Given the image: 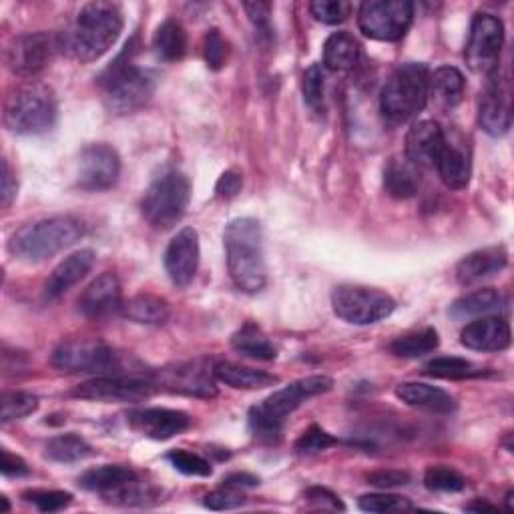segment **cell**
<instances>
[{
  "mask_svg": "<svg viewBox=\"0 0 514 514\" xmlns=\"http://www.w3.org/2000/svg\"><path fill=\"white\" fill-rule=\"evenodd\" d=\"M227 270L237 290L260 294L268 284L264 229L253 217L233 219L223 233Z\"/></svg>",
  "mask_w": 514,
  "mask_h": 514,
  "instance_id": "7a4b0ae2",
  "label": "cell"
},
{
  "mask_svg": "<svg viewBox=\"0 0 514 514\" xmlns=\"http://www.w3.org/2000/svg\"><path fill=\"white\" fill-rule=\"evenodd\" d=\"M360 61V45L350 33H334L324 45V65L330 71H352Z\"/></svg>",
  "mask_w": 514,
  "mask_h": 514,
  "instance_id": "836d02e7",
  "label": "cell"
},
{
  "mask_svg": "<svg viewBox=\"0 0 514 514\" xmlns=\"http://www.w3.org/2000/svg\"><path fill=\"white\" fill-rule=\"evenodd\" d=\"M504 45V25L498 17L478 13L470 25V37L464 49V61L470 71L478 75H492L498 71L500 51Z\"/></svg>",
  "mask_w": 514,
  "mask_h": 514,
  "instance_id": "4fadbf2b",
  "label": "cell"
},
{
  "mask_svg": "<svg viewBox=\"0 0 514 514\" xmlns=\"http://www.w3.org/2000/svg\"><path fill=\"white\" fill-rule=\"evenodd\" d=\"M223 484H229V486H237V488H245V486H255V484H260V480H257L255 476H251V474H231V476H227L225 480H223Z\"/></svg>",
  "mask_w": 514,
  "mask_h": 514,
  "instance_id": "9f6ffc18",
  "label": "cell"
},
{
  "mask_svg": "<svg viewBox=\"0 0 514 514\" xmlns=\"http://www.w3.org/2000/svg\"><path fill=\"white\" fill-rule=\"evenodd\" d=\"M3 458H0V470H3L5 476H11V478H21V476H27L31 472L29 464L17 456V454H11L9 450H3V454H0Z\"/></svg>",
  "mask_w": 514,
  "mask_h": 514,
  "instance_id": "f5cc1de1",
  "label": "cell"
},
{
  "mask_svg": "<svg viewBox=\"0 0 514 514\" xmlns=\"http://www.w3.org/2000/svg\"><path fill=\"white\" fill-rule=\"evenodd\" d=\"M510 326L500 316H482L464 326L460 344L474 352H504L510 348Z\"/></svg>",
  "mask_w": 514,
  "mask_h": 514,
  "instance_id": "ffe728a7",
  "label": "cell"
},
{
  "mask_svg": "<svg viewBox=\"0 0 514 514\" xmlns=\"http://www.w3.org/2000/svg\"><path fill=\"white\" fill-rule=\"evenodd\" d=\"M446 145V135L442 127L434 121L414 123L406 135V159L420 167H434L440 151Z\"/></svg>",
  "mask_w": 514,
  "mask_h": 514,
  "instance_id": "cb8c5ba5",
  "label": "cell"
},
{
  "mask_svg": "<svg viewBox=\"0 0 514 514\" xmlns=\"http://www.w3.org/2000/svg\"><path fill=\"white\" fill-rule=\"evenodd\" d=\"M241 185H243L241 173L231 169V171H225V173L219 177V181H217V185H215V193H217L219 197H223V199H231V197H235V195L241 191Z\"/></svg>",
  "mask_w": 514,
  "mask_h": 514,
  "instance_id": "db71d44e",
  "label": "cell"
},
{
  "mask_svg": "<svg viewBox=\"0 0 514 514\" xmlns=\"http://www.w3.org/2000/svg\"><path fill=\"white\" fill-rule=\"evenodd\" d=\"M414 21L410 0H370L358 11L360 31L374 41L396 43L406 37Z\"/></svg>",
  "mask_w": 514,
  "mask_h": 514,
  "instance_id": "30bf717a",
  "label": "cell"
},
{
  "mask_svg": "<svg viewBox=\"0 0 514 514\" xmlns=\"http://www.w3.org/2000/svg\"><path fill=\"white\" fill-rule=\"evenodd\" d=\"M231 348L251 360L260 362H272L278 356L276 346L270 342V338L262 332L260 326L247 322L231 336Z\"/></svg>",
  "mask_w": 514,
  "mask_h": 514,
  "instance_id": "4dcf8cb0",
  "label": "cell"
},
{
  "mask_svg": "<svg viewBox=\"0 0 514 514\" xmlns=\"http://www.w3.org/2000/svg\"><path fill=\"white\" fill-rule=\"evenodd\" d=\"M512 496H514V492L510 490L508 494H506V512H512L514 508H512Z\"/></svg>",
  "mask_w": 514,
  "mask_h": 514,
  "instance_id": "680465c9",
  "label": "cell"
},
{
  "mask_svg": "<svg viewBox=\"0 0 514 514\" xmlns=\"http://www.w3.org/2000/svg\"><path fill=\"white\" fill-rule=\"evenodd\" d=\"M245 502V494L237 486L223 484L219 490H213L205 496L203 504L211 510H233Z\"/></svg>",
  "mask_w": 514,
  "mask_h": 514,
  "instance_id": "c3c4849f",
  "label": "cell"
},
{
  "mask_svg": "<svg viewBox=\"0 0 514 514\" xmlns=\"http://www.w3.org/2000/svg\"><path fill=\"white\" fill-rule=\"evenodd\" d=\"M61 51L59 35L27 33L15 37L5 49V65L19 77H35L49 67L55 53Z\"/></svg>",
  "mask_w": 514,
  "mask_h": 514,
  "instance_id": "9a60e30c",
  "label": "cell"
},
{
  "mask_svg": "<svg viewBox=\"0 0 514 514\" xmlns=\"http://www.w3.org/2000/svg\"><path fill=\"white\" fill-rule=\"evenodd\" d=\"M167 460L173 464L175 470H179L187 476H211V472H213L209 460H205L199 454L187 452V450H173L167 454Z\"/></svg>",
  "mask_w": 514,
  "mask_h": 514,
  "instance_id": "ee69618b",
  "label": "cell"
},
{
  "mask_svg": "<svg viewBox=\"0 0 514 514\" xmlns=\"http://www.w3.org/2000/svg\"><path fill=\"white\" fill-rule=\"evenodd\" d=\"M123 33V13L115 3L95 0L85 5L73 25L59 33L61 51L81 63L101 59Z\"/></svg>",
  "mask_w": 514,
  "mask_h": 514,
  "instance_id": "6da1fadb",
  "label": "cell"
},
{
  "mask_svg": "<svg viewBox=\"0 0 514 514\" xmlns=\"http://www.w3.org/2000/svg\"><path fill=\"white\" fill-rule=\"evenodd\" d=\"M119 175L121 157L111 145L95 143L81 151L77 185L83 191H107L117 185Z\"/></svg>",
  "mask_w": 514,
  "mask_h": 514,
  "instance_id": "e0dca14e",
  "label": "cell"
},
{
  "mask_svg": "<svg viewBox=\"0 0 514 514\" xmlns=\"http://www.w3.org/2000/svg\"><path fill=\"white\" fill-rule=\"evenodd\" d=\"M153 49L157 57L165 63L181 61L187 53V35L181 23L167 19L153 37Z\"/></svg>",
  "mask_w": 514,
  "mask_h": 514,
  "instance_id": "e575fe53",
  "label": "cell"
},
{
  "mask_svg": "<svg viewBox=\"0 0 514 514\" xmlns=\"http://www.w3.org/2000/svg\"><path fill=\"white\" fill-rule=\"evenodd\" d=\"M199 268V235L193 227L181 229L167 245L165 270L177 288H187Z\"/></svg>",
  "mask_w": 514,
  "mask_h": 514,
  "instance_id": "ac0fdd59",
  "label": "cell"
},
{
  "mask_svg": "<svg viewBox=\"0 0 514 514\" xmlns=\"http://www.w3.org/2000/svg\"><path fill=\"white\" fill-rule=\"evenodd\" d=\"M502 306H504V300L496 290L480 288L456 300L450 308V314L458 320L496 316L502 310Z\"/></svg>",
  "mask_w": 514,
  "mask_h": 514,
  "instance_id": "d6a6232c",
  "label": "cell"
},
{
  "mask_svg": "<svg viewBox=\"0 0 514 514\" xmlns=\"http://www.w3.org/2000/svg\"><path fill=\"white\" fill-rule=\"evenodd\" d=\"M83 235L85 223L81 219L73 215H57L21 227L13 235L9 249L19 260L37 264L71 247Z\"/></svg>",
  "mask_w": 514,
  "mask_h": 514,
  "instance_id": "277c9868",
  "label": "cell"
},
{
  "mask_svg": "<svg viewBox=\"0 0 514 514\" xmlns=\"http://www.w3.org/2000/svg\"><path fill=\"white\" fill-rule=\"evenodd\" d=\"M155 93V75L123 57L103 75V101L109 113L129 115L141 109Z\"/></svg>",
  "mask_w": 514,
  "mask_h": 514,
  "instance_id": "52a82bcc",
  "label": "cell"
},
{
  "mask_svg": "<svg viewBox=\"0 0 514 514\" xmlns=\"http://www.w3.org/2000/svg\"><path fill=\"white\" fill-rule=\"evenodd\" d=\"M368 482L378 488H396L410 482V474L404 470H378L368 474Z\"/></svg>",
  "mask_w": 514,
  "mask_h": 514,
  "instance_id": "816d5d0a",
  "label": "cell"
},
{
  "mask_svg": "<svg viewBox=\"0 0 514 514\" xmlns=\"http://www.w3.org/2000/svg\"><path fill=\"white\" fill-rule=\"evenodd\" d=\"M39 408V398L31 392H5L0 398V422L7 424L13 420H23L37 412Z\"/></svg>",
  "mask_w": 514,
  "mask_h": 514,
  "instance_id": "f35d334b",
  "label": "cell"
},
{
  "mask_svg": "<svg viewBox=\"0 0 514 514\" xmlns=\"http://www.w3.org/2000/svg\"><path fill=\"white\" fill-rule=\"evenodd\" d=\"M91 454H93L91 444L77 434H61L47 444V458L61 464H73V462L85 460Z\"/></svg>",
  "mask_w": 514,
  "mask_h": 514,
  "instance_id": "74e56055",
  "label": "cell"
},
{
  "mask_svg": "<svg viewBox=\"0 0 514 514\" xmlns=\"http://www.w3.org/2000/svg\"><path fill=\"white\" fill-rule=\"evenodd\" d=\"M95 262H97V255L93 249H81L65 257L45 282V288H43L45 300L53 302L63 294H67L71 288H75L93 270Z\"/></svg>",
  "mask_w": 514,
  "mask_h": 514,
  "instance_id": "603a6c76",
  "label": "cell"
},
{
  "mask_svg": "<svg viewBox=\"0 0 514 514\" xmlns=\"http://www.w3.org/2000/svg\"><path fill=\"white\" fill-rule=\"evenodd\" d=\"M153 378L141 376H97L73 390L75 398L91 402H143L155 394Z\"/></svg>",
  "mask_w": 514,
  "mask_h": 514,
  "instance_id": "2e32d148",
  "label": "cell"
},
{
  "mask_svg": "<svg viewBox=\"0 0 514 514\" xmlns=\"http://www.w3.org/2000/svg\"><path fill=\"white\" fill-rule=\"evenodd\" d=\"M324 89H326V75L320 65H312L302 79L304 101L314 113H324Z\"/></svg>",
  "mask_w": 514,
  "mask_h": 514,
  "instance_id": "60d3db41",
  "label": "cell"
},
{
  "mask_svg": "<svg viewBox=\"0 0 514 514\" xmlns=\"http://www.w3.org/2000/svg\"><path fill=\"white\" fill-rule=\"evenodd\" d=\"M243 9L255 27V35L262 41H272V5L262 3V0H253V3H243Z\"/></svg>",
  "mask_w": 514,
  "mask_h": 514,
  "instance_id": "bcb514c9",
  "label": "cell"
},
{
  "mask_svg": "<svg viewBox=\"0 0 514 514\" xmlns=\"http://www.w3.org/2000/svg\"><path fill=\"white\" fill-rule=\"evenodd\" d=\"M338 440L328 434L326 430H322L320 426H310L302 436L300 440L296 442V452L300 454H318V452H324L328 448H332Z\"/></svg>",
  "mask_w": 514,
  "mask_h": 514,
  "instance_id": "7dc6e473",
  "label": "cell"
},
{
  "mask_svg": "<svg viewBox=\"0 0 514 514\" xmlns=\"http://www.w3.org/2000/svg\"><path fill=\"white\" fill-rule=\"evenodd\" d=\"M332 308L338 318L354 326H372L396 310V302L382 290L364 286H338L332 294Z\"/></svg>",
  "mask_w": 514,
  "mask_h": 514,
  "instance_id": "8fae6325",
  "label": "cell"
},
{
  "mask_svg": "<svg viewBox=\"0 0 514 514\" xmlns=\"http://www.w3.org/2000/svg\"><path fill=\"white\" fill-rule=\"evenodd\" d=\"M442 183L448 187V189H454V191H460V189H466L468 187V181H470V159L466 155L464 149H460L458 145L450 143L446 139V145L444 149L440 151L436 163H434Z\"/></svg>",
  "mask_w": 514,
  "mask_h": 514,
  "instance_id": "83f0119b",
  "label": "cell"
},
{
  "mask_svg": "<svg viewBox=\"0 0 514 514\" xmlns=\"http://www.w3.org/2000/svg\"><path fill=\"white\" fill-rule=\"evenodd\" d=\"M396 396L412 408H420L434 414H452L458 408L454 396H450L446 390L422 382L400 384L396 388Z\"/></svg>",
  "mask_w": 514,
  "mask_h": 514,
  "instance_id": "484cf974",
  "label": "cell"
},
{
  "mask_svg": "<svg viewBox=\"0 0 514 514\" xmlns=\"http://www.w3.org/2000/svg\"><path fill=\"white\" fill-rule=\"evenodd\" d=\"M191 199L189 179L171 169L161 173L145 191L141 211L149 225L155 229H171L181 221Z\"/></svg>",
  "mask_w": 514,
  "mask_h": 514,
  "instance_id": "9c48e42d",
  "label": "cell"
},
{
  "mask_svg": "<svg viewBox=\"0 0 514 514\" xmlns=\"http://www.w3.org/2000/svg\"><path fill=\"white\" fill-rule=\"evenodd\" d=\"M334 388V380L324 374L308 376L292 382L290 386L274 392L262 404L249 410V428L255 438L262 442L276 444L282 438L284 424L290 414H294L304 402L326 394Z\"/></svg>",
  "mask_w": 514,
  "mask_h": 514,
  "instance_id": "3957f363",
  "label": "cell"
},
{
  "mask_svg": "<svg viewBox=\"0 0 514 514\" xmlns=\"http://www.w3.org/2000/svg\"><path fill=\"white\" fill-rule=\"evenodd\" d=\"M215 378L235 390H264V388H272V386L280 384V378L270 372L253 370V368L231 364V362H217Z\"/></svg>",
  "mask_w": 514,
  "mask_h": 514,
  "instance_id": "f1b7e54d",
  "label": "cell"
},
{
  "mask_svg": "<svg viewBox=\"0 0 514 514\" xmlns=\"http://www.w3.org/2000/svg\"><path fill=\"white\" fill-rule=\"evenodd\" d=\"M127 424L151 440H169L191 426V418L181 410L137 408L127 414Z\"/></svg>",
  "mask_w": 514,
  "mask_h": 514,
  "instance_id": "d6986e66",
  "label": "cell"
},
{
  "mask_svg": "<svg viewBox=\"0 0 514 514\" xmlns=\"http://www.w3.org/2000/svg\"><path fill=\"white\" fill-rule=\"evenodd\" d=\"M0 197H3V207H9L17 197V179L13 177L7 161H3V193H0Z\"/></svg>",
  "mask_w": 514,
  "mask_h": 514,
  "instance_id": "11a10c76",
  "label": "cell"
},
{
  "mask_svg": "<svg viewBox=\"0 0 514 514\" xmlns=\"http://www.w3.org/2000/svg\"><path fill=\"white\" fill-rule=\"evenodd\" d=\"M420 173L406 157L392 159L384 169V189L394 199H410L418 193Z\"/></svg>",
  "mask_w": 514,
  "mask_h": 514,
  "instance_id": "1f68e13d",
  "label": "cell"
},
{
  "mask_svg": "<svg viewBox=\"0 0 514 514\" xmlns=\"http://www.w3.org/2000/svg\"><path fill=\"white\" fill-rule=\"evenodd\" d=\"M466 510H470V512H498V506L488 504L484 500H474V502L466 504Z\"/></svg>",
  "mask_w": 514,
  "mask_h": 514,
  "instance_id": "6f0895ef",
  "label": "cell"
},
{
  "mask_svg": "<svg viewBox=\"0 0 514 514\" xmlns=\"http://www.w3.org/2000/svg\"><path fill=\"white\" fill-rule=\"evenodd\" d=\"M121 282L115 274H103L93 280L79 298V310L91 320L105 318L123 308Z\"/></svg>",
  "mask_w": 514,
  "mask_h": 514,
  "instance_id": "d4e9b609",
  "label": "cell"
},
{
  "mask_svg": "<svg viewBox=\"0 0 514 514\" xmlns=\"http://www.w3.org/2000/svg\"><path fill=\"white\" fill-rule=\"evenodd\" d=\"M478 123L484 133L492 137H500L508 133L512 125V113H510V97L504 89L502 81L498 79V71L490 75V83L480 99L478 105Z\"/></svg>",
  "mask_w": 514,
  "mask_h": 514,
  "instance_id": "44dd1931",
  "label": "cell"
},
{
  "mask_svg": "<svg viewBox=\"0 0 514 514\" xmlns=\"http://www.w3.org/2000/svg\"><path fill=\"white\" fill-rule=\"evenodd\" d=\"M430 71L424 63H406L392 73L380 93V111L392 125L420 115L428 103Z\"/></svg>",
  "mask_w": 514,
  "mask_h": 514,
  "instance_id": "5b68a950",
  "label": "cell"
},
{
  "mask_svg": "<svg viewBox=\"0 0 514 514\" xmlns=\"http://www.w3.org/2000/svg\"><path fill=\"white\" fill-rule=\"evenodd\" d=\"M0 502H3V512H9V510H11V506H9V500H7V496H0Z\"/></svg>",
  "mask_w": 514,
  "mask_h": 514,
  "instance_id": "91938a15",
  "label": "cell"
},
{
  "mask_svg": "<svg viewBox=\"0 0 514 514\" xmlns=\"http://www.w3.org/2000/svg\"><path fill=\"white\" fill-rule=\"evenodd\" d=\"M5 127L17 135H41L57 121L55 93L39 83L17 87L9 93L3 109Z\"/></svg>",
  "mask_w": 514,
  "mask_h": 514,
  "instance_id": "8992f818",
  "label": "cell"
},
{
  "mask_svg": "<svg viewBox=\"0 0 514 514\" xmlns=\"http://www.w3.org/2000/svg\"><path fill=\"white\" fill-rule=\"evenodd\" d=\"M424 484L428 490L436 492H460L466 488V478L448 466H432L424 474Z\"/></svg>",
  "mask_w": 514,
  "mask_h": 514,
  "instance_id": "ab89813d",
  "label": "cell"
},
{
  "mask_svg": "<svg viewBox=\"0 0 514 514\" xmlns=\"http://www.w3.org/2000/svg\"><path fill=\"white\" fill-rule=\"evenodd\" d=\"M53 366L67 374L109 376L119 368L117 354L101 340L75 338L61 342L51 358Z\"/></svg>",
  "mask_w": 514,
  "mask_h": 514,
  "instance_id": "7c38bea8",
  "label": "cell"
},
{
  "mask_svg": "<svg viewBox=\"0 0 514 514\" xmlns=\"http://www.w3.org/2000/svg\"><path fill=\"white\" fill-rule=\"evenodd\" d=\"M304 498L316 506V508H322V510H346L344 502L340 500L338 494H334L332 490L324 488V486H312L306 490Z\"/></svg>",
  "mask_w": 514,
  "mask_h": 514,
  "instance_id": "f907efd6",
  "label": "cell"
},
{
  "mask_svg": "<svg viewBox=\"0 0 514 514\" xmlns=\"http://www.w3.org/2000/svg\"><path fill=\"white\" fill-rule=\"evenodd\" d=\"M310 13L324 25H340L350 17L352 5L346 0H314Z\"/></svg>",
  "mask_w": 514,
  "mask_h": 514,
  "instance_id": "7bdbcfd3",
  "label": "cell"
},
{
  "mask_svg": "<svg viewBox=\"0 0 514 514\" xmlns=\"http://www.w3.org/2000/svg\"><path fill=\"white\" fill-rule=\"evenodd\" d=\"M23 498L35 504L41 512H59L73 502V494L63 490H27Z\"/></svg>",
  "mask_w": 514,
  "mask_h": 514,
  "instance_id": "f6af8a7d",
  "label": "cell"
},
{
  "mask_svg": "<svg viewBox=\"0 0 514 514\" xmlns=\"http://www.w3.org/2000/svg\"><path fill=\"white\" fill-rule=\"evenodd\" d=\"M121 314L135 322V324H143V326H163L169 322L171 318V308L167 304V300L153 296V294H139L133 296L131 300H127L121 308Z\"/></svg>",
  "mask_w": 514,
  "mask_h": 514,
  "instance_id": "f546056e",
  "label": "cell"
},
{
  "mask_svg": "<svg viewBox=\"0 0 514 514\" xmlns=\"http://www.w3.org/2000/svg\"><path fill=\"white\" fill-rule=\"evenodd\" d=\"M203 53H205V63L209 69L219 71L225 61H227V43L221 37V33L217 29L209 31L205 37V45H203Z\"/></svg>",
  "mask_w": 514,
  "mask_h": 514,
  "instance_id": "681fc988",
  "label": "cell"
},
{
  "mask_svg": "<svg viewBox=\"0 0 514 514\" xmlns=\"http://www.w3.org/2000/svg\"><path fill=\"white\" fill-rule=\"evenodd\" d=\"M438 332L434 328H424L418 332L404 334L390 344V352L398 358H422L438 348Z\"/></svg>",
  "mask_w": 514,
  "mask_h": 514,
  "instance_id": "d590c367",
  "label": "cell"
},
{
  "mask_svg": "<svg viewBox=\"0 0 514 514\" xmlns=\"http://www.w3.org/2000/svg\"><path fill=\"white\" fill-rule=\"evenodd\" d=\"M364 512H406L414 510V504L406 496L398 494H364L358 502Z\"/></svg>",
  "mask_w": 514,
  "mask_h": 514,
  "instance_id": "b9f144b4",
  "label": "cell"
},
{
  "mask_svg": "<svg viewBox=\"0 0 514 514\" xmlns=\"http://www.w3.org/2000/svg\"><path fill=\"white\" fill-rule=\"evenodd\" d=\"M508 266V253L504 247H484L468 253L456 266V280L460 286L470 288L484 280L498 276Z\"/></svg>",
  "mask_w": 514,
  "mask_h": 514,
  "instance_id": "7402d4cb",
  "label": "cell"
},
{
  "mask_svg": "<svg viewBox=\"0 0 514 514\" xmlns=\"http://www.w3.org/2000/svg\"><path fill=\"white\" fill-rule=\"evenodd\" d=\"M79 486L97 492L105 502L115 506H147L155 502V490L139 478V474L121 464H105L87 470L79 478Z\"/></svg>",
  "mask_w": 514,
  "mask_h": 514,
  "instance_id": "ba28073f",
  "label": "cell"
},
{
  "mask_svg": "<svg viewBox=\"0 0 514 514\" xmlns=\"http://www.w3.org/2000/svg\"><path fill=\"white\" fill-rule=\"evenodd\" d=\"M151 378L157 388L169 390L173 394H183V396H193L203 400L217 396L215 364L207 358H197V360L167 366L155 372Z\"/></svg>",
  "mask_w": 514,
  "mask_h": 514,
  "instance_id": "5bb4252c",
  "label": "cell"
},
{
  "mask_svg": "<svg viewBox=\"0 0 514 514\" xmlns=\"http://www.w3.org/2000/svg\"><path fill=\"white\" fill-rule=\"evenodd\" d=\"M464 95V75L450 65L438 67L430 73L428 81V101L440 111H452L460 105Z\"/></svg>",
  "mask_w": 514,
  "mask_h": 514,
  "instance_id": "4316f807",
  "label": "cell"
},
{
  "mask_svg": "<svg viewBox=\"0 0 514 514\" xmlns=\"http://www.w3.org/2000/svg\"><path fill=\"white\" fill-rule=\"evenodd\" d=\"M422 374L430 378L440 380H466V378H478L484 374V370L470 360L464 358H434L424 368Z\"/></svg>",
  "mask_w": 514,
  "mask_h": 514,
  "instance_id": "8d00e7d4",
  "label": "cell"
}]
</instances>
